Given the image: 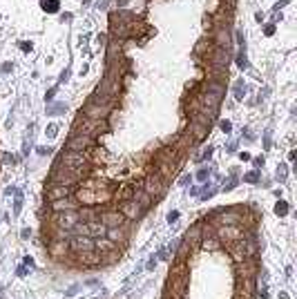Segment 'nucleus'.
I'll use <instances>...</instances> for the list:
<instances>
[{"label":"nucleus","mask_w":297,"mask_h":299,"mask_svg":"<svg viewBox=\"0 0 297 299\" xmlns=\"http://www.w3.org/2000/svg\"><path fill=\"white\" fill-rule=\"evenodd\" d=\"M141 190H143L145 194H150L152 199H161V197L165 194V190H168V183H165V181L157 172H150L148 177H145L143 188H141Z\"/></svg>","instance_id":"f257e3e1"},{"label":"nucleus","mask_w":297,"mask_h":299,"mask_svg":"<svg viewBox=\"0 0 297 299\" xmlns=\"http://www.w3.org/2000/svg\"><path fill=\"white\" fill-rule=\"evenodd\" d=\"M45 194H47V201H59V199H65V197H72V194H74V188L60 185V183H52Z\"/></svg>","instance_id":"423d86ee"},{"label":"nucleus","mask_w":297,"mask_h":299,"mask_svg":"<svg viewBox=\"0 0 297 299\" xmlns=\"http://www.w3.org/2000/svg\"><path fill=\"white\" fill-rule=\"evenodd\" d=\"M94 145L92 137L87 134H74V137L67 141V150H74V152H85V150H90Z\"/></svg>","instance_id":"39448f33"},{"label":"nucleus","mask_w":297,"mask_h":299,"mask_svg":"<svg viewBox=\"0 0 297 299\" xmlns=\"http://www.w3.org/2000/svg\"><path fill=\"white\" fill-rule=\"evenodd\" d=\"M60 165L69 170H80L85 168V154L83 152H74V150H67V152L60 157Z\"/></svg>","instance_id":"20e7f679"},{"label":"nucleus","mask_w":297,"mask_h":299,"mask_svg":"<svg viewBox=\"0 0 297 299\" xmlns=\"http://www.w3.org/2000/svg\"><path fill=\"white\" fill-rule=\"evenodd\" d=\"M69 250L74 252V255L94 250V239L87 235H72L69 237Z\"/></svg>","instance_id":"f03ea898"},{"label":"nucleus","mask_w":297,"mask_h":299,"mask_svg":"<svg viewBox=\"0 0 297 299\" xmlns=\"http://www.w3.org/2000/svg\"><path fill=\"white\" fill-rule=\"evenodd\" d=\"M47 134H49V137H54V134H56V125H49L47 127Z\"/></svg>","instance_id":"1a4fd4ad"},{"label":"nucleus","mask_w":297,"mask_h":299,"mask_svg":"<svg viewBox=\"0 0 297 299\" xmlns=\"http://www.w3.org/2000/svg\"><path fill=\"white\" fill-rule=\"evenodd\" d=\"M42 7H45V11H56L59 9V0H42Z\"/></svg>","instance_id":"0eeeda50"},{"label":"nucleus","mask_w":297,"mask_h":299,"mask_svg":"<svg viewBox=\"0 0 297 299\" xmlns=\"http://www.w3.org/2000/svg\"><path fill=\"white\" fill-rule=\"evenodd\" d=\"M275 212H277V215H281V217H284V215H286V212H288V205L284 203V201H279V203L275 205Z\"/></svg>","instance_id":"6e6552de"},{"label":"nucleus","mask_w":297,"mask_h":299,"mask_svg":"<svg viewBox=\"0 0 297 299\" xmlns=\"http://www.w3.org/2000/svg\"><path fill=\"white\" fill-rule=\"evenodd\" d=\"M119 212H121L123 217H125L127 221H137V219H141L143 217V210L139 208V203L137 201H119V208H117Z\"/></svg>","instance_id":"7ed1b4c3"},{"label":"nucleus","mask_w":297,"mask_h":299,"mask_svg":"<svg viewBox=\"0 0 297 299\" xmlns=\"http://www.w3.org/2000/svg\"><path fill=\"white\" fill-rule=\"evenodd\" d=\"M221 130H223V132H228V130H230V123H228V121H221Z\"/></svg>","instance_id":"9d476101"},{"label":"nucleus","mask_w":297,"mask_h":299,"mask_svg":"<svg viewBox=\"0 0 297 299\" xmlns=\"http://www.w3.org/2000/svg\"><path fill=\"white\" fill-rule=\"evenodd\" d=\"M246 181H257V174H246Z\"/></svg>","instance_id":"9b49d317"}]
</instances>
